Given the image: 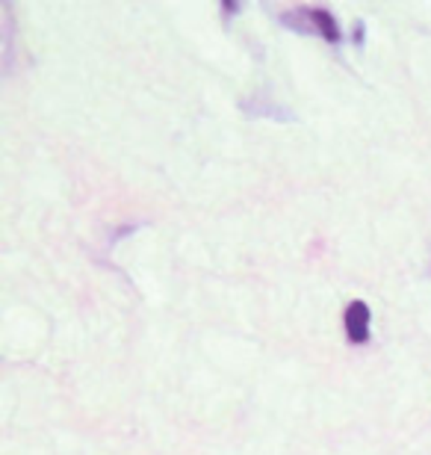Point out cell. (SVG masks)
Listing matches in <instances>:
<instances>
[{
  "label": "cell",
  "instance_id": "cell-2",
  "mask_svg": "<svg viewBox=\"0 0 431 455\" xmlns=\"http://www.w3.org/2000/svg\"><path fill=\"white\" fill-rule=\"evenodd\" d=\"M299 18H305L310 30H319V36L328 42H340V27H337L334 15L328 9H296Z\"/></svg>",
  "mask_w": 431,
  "mask_h": 455
},
{
  "label": "cell",
  "instance_id": "cell-1",
  "mask_svg": "<svg viewBox=\"0 0 431 455\" xmlns=\"http://www.w3.org/2000/svg\"><path fill=\"white\" fill-rule=\"evenodd\" d=\"M346 334L352 343L370 340V307L366 302H352L346 307Z\"/></svg>",
  "mask_w": 431,
  "mask_h": 455
}]
</instances>
